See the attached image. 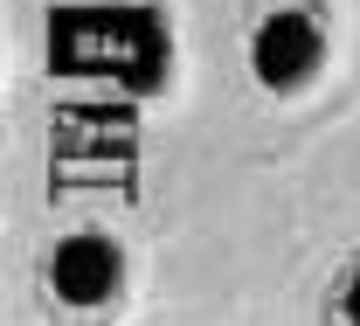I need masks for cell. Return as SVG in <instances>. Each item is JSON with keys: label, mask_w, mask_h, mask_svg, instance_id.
Masks as SVG:
<instances>
[{"label": "cell", "mask_w": 360, "mask_h": 326, "mask_svg": "<svg viewBox=\"0 0 360 326\" xmlns=\"http://www.w3.org/2000/svg\"><path fill=\"white\" fill-rule=\"evenodd\" d=\"M243 63L270 104L312 97L333 70V7L326 0H257L243 28Z\"/></svg>", "instance_id": "1"}, {"label": "cell", "mask_w": 360, "mask_h": 326, "mask_svg": "<svg viewBox=\"0 0 360 326\" xmlns=\"http://www.w3.org/2000/svg\"><path fill=\"white\" fill-rule=\"evenodd\" d=\"M319 320L333 326H360V250H347L326 278V299H319Z\"/></svg>", "instance_id": "3"}, {"label": "cell", "mask_w": 360, "mask_h": 326, "mask_svg": "<svg viewBox=\"0 0 360 326\" xmlns=\"http://www.w3.org/2000/svg\"><path fill=\"white\" fill-rule=\"evenodd\" d=\"M42 291L56 299V313L77 320H104L132 299V243L111 222H70L42 243Z\"/></svg>", "instance_id": "2"}]
</instances>
